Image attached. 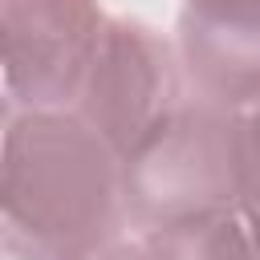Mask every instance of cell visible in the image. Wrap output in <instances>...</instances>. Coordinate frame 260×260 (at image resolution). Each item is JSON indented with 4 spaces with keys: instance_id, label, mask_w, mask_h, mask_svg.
Masks as SVG:
<instances>
[{
    "instance_id": "cell-1",
    "label": "cell",
    "mask_w": 260,
    "mask_h": 260,
    "mask_svg": "<svg viewBox=\"0 0 260 260\" xmlns=\"http://www.w3.org/2000/svg\"><path fill=\"white\" fill-rule=\"evenodd\" d=\"M126 215L122 158L73 110H8L0 236L12 260H93Z\"/></svg>"
},
{
    "instance_id": "cell-2",
    "label": "cell",
    "mask_w": 260,
    "mask_h": 260,
    "mask_svg": "<svg viewBox=\"0 0 260 260\" xmlns=\"http://www.w3.org/2000/svg\"><path fill=\"white\" fill-rule=\"evenodd\" d=\"M244 110L187 93L126 158V215L138 232L240 211Z\"/></svg>"
},
{
    "instance_id": "cell-3",
    "label": "cell",
    "mask_w": 260,
    "mask_h": 260,
    "mask_svg": "<svg viewBox=\"0 0 260 260\" xmlns=\"http://www.w3.org/2000/svg\"><path fill=\"white\" fill-rule=\"evenodd\" d=\"M183 61L175 41L134 16H110L73 114L126 158L179 102Z\"/></svg>"
},
{
    "instance_id": "cell-4",
    "label": "cell",
    "mask_w": 260,
    "mask_h": 260,
    "mask_svg": "<svg viewBox=\"0 0 260 260\" xmlns=\"http://www.w3.org/2000/svg\"><path fill=\"white\" fill-rule=\"evenodd\" d=\"M106 24L98 0H0L8 110H73Z\"/></svg>"
},
{
    "instance_id": "cell-5",
    "label": "cell",
    "mask_w": 260,
    "mask_h": 260,
    "mask_svg": "<svg viewBox=\"0 0 260 260\" xmlns=\"http://www.w3.org/2000/svg\"><path fill=\"white\" fill-rule=\"evenodd\" d=\"M175 49L191 93L260 106V0H183Z\"/></svg>"
},
{
    "instance_id": "cell-6",
    "label": "cell",
    "mask_w": 260,
    "mask_h": 260,
    "mask_svg": "<svg viewBox=\"0 0 260 260\" xmlns=\"http://www.w3.org/2000/svg\"><path fill=\"white\" fill-rule=\"evenodd\" d=\"M240 219L260 248V106L244 110V167H240Z\"/></svg>"
},
{
    "instance_id": "cell-7",
    "label": "cell",
    "mask_w": 260,
    "mask_h": 260,
    "mask_svg": "<svg viewBox=\"0 0 260 260\" xmlns=\"http://www.w3.org/2000/svg\"><path fill=\"white\" fill-rule=\"evenodd\" d=\"M93 260H191V256L183 252L179 240H171L167 228H150V232H138V236H130V240L110 244V248H106L102 256H93Z\"/></svg>"
}]
</instances>
